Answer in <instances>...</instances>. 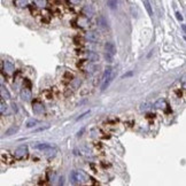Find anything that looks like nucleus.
Segmentation results:
<instances>
[{
	"label": "nucleus",
	"instance_id": "f257e3e1",
	"mask_svg": "<svg viewBox=\"0 0 186 186\" xmlns=\"http://www.w3.org/2000/svg\"><path fill=\"white\" fill-rule=\"evenodd\" d=\"M69 178H70L71 184H74V185L83 184V183H86V182H87V176H86V173H84L83 170H78V171H77V170H74V171H71Z\"/></svg>",
	"mask_w": 186,
	"mask_h": 186
},
{
	"label": "nucleus",
	"instance_id": "f03ea898",
	"mask_svg": "<svg viewBox=\"0 0 186 186\" xmlns=\"http://www.w3.org/2000/svg\"><path fill=\"white\" fill-rule=\"evenodd\" d=\"M35 148L41 151V152L45 153L47 156H53L54 154L56 153L55 147H54L53 145H51V144H37V145H35Z\"/></svg>",
	"mask_w": 186,
	"mask_h": 186
},
{
	"label": "nucleus",
	"instance_id": "7ed1b4c3",
	"mask_svg": "<svg viewBox=\"0 0 186 186\" xmlns=\"http://www.w3.org/2000/svg\"><path fill=\"white\" fill-rule=\"evenodd\" d=\"M28 153H29V151H28L27 145H21L14 151V156L16 159H24L28 156Z\"/></svg>",
	"mask_w": 186,
	"mask_h": 186
},
{
	"label": "nucleus",
	"instance_id": "20e7f679",
	"mask_svg": "<svg viewBox=\"0 0 186 186\" xmlns=\"http://www.w3.org/2000/svg\"><path fill=\"white\" fill-rule=\"evenodd\" d=\"M2 68H4V70L6 71V74H13L14 70H15V67H14V65L11 62V61H4L2 62Z\"/></svg>",
	"mask_w": 186,
	"mask_h": 186
},
{
	"label": "nucleus",
	"instance_id": "39448f33",
	"mask_svg": "<svg viewBox=\"0 0 186 186\" xmlns=\"http://www.w3.org/2000/svg\"><path fill=\"white\" fill-rule=\"evenodd\" d=\"M21 98H22V100H24V101H30L31 100V98H32V94H31V91L30 90H28V89H22V91H21Z\"/></svg>",
	"mask_w": 186,
	"mask_h": 186
},
{
	"label": "nucleus",
	"instance_id": "423d86ee",
	"mask_svg": "<svg viewBox=\"0 0 186 186\" xmlns=\"http://www.w3.org/2000/svg\"><path fill=\"white\" fill-rule=\"evenodd\" d=\"M83 14H84L87 18H91L93 15H94V9H93V7L92 6H90V5L84 6V8H83Z\"/></svg>",
	"mask_w": 186,
	"mask_h": 186
},
{
	"label": "nucleus",
	"instance_id": "0eeeda50",
	"mask_svg": "<svg viewBox=\"0 0 186 186\" xmlns=\"http://www.w3.org/2000/svg\"><path fill=\"white\" fill-rule=\"evenodd\" d=\"M85 56H86V59H89V61H91V62H98L99 61V55L95 53V52H92V51H89V52H86L85 53Z\"/></svg>",
	"mask_w": 186,
	"mask_h": 186
},
{
	"label": "nucleus",
	"instance_id": "6e6552de",
	"mask_svg": "<svg viewBox=\"0 0 186 186\" xmlns=\"http://www.w3.org/2000/svg\"><path fill=\"white\" fill-rule=\"evenodd\" d=\"M86 39L89 40V41H91V43H97V41L99 40V36H98L97 32L90 31V32L86 33Z\"/></svg>",
	"mask_w": 186,
	"mask_h": 186
},
{
	"label": "nucleus",
	"instance_id": "1a4fd4ad",
	"mask_svg": "<svg viewBox=\"0 0 186 186\" xmlns=\"http://www.w3.org/2000/svg\"><path fill=\"white\" fill-rule=\"evenodd\" d=\"M105 48H106L107 53H110V54H113V55L116 53V47H115L114 43H110V41L106 43V44H105Z\"/></svg>",
	"mask_w": 186,
	"mask_h": 186
},
{
	"label": "nucleus",
	"instance_id": "9d476101",
	"mask_svg": "<svg viewBox=\"0 0 186 186\" xmlns=\"http://www.w3.org/2000/svg\"><path fill=\"white\" fill-rule=\"evenodd\" d=\"M32 110H33L35 114H43V113L45 111V108H44V106H43L41 104L36 102V104H33V106H32Z\"/></svg>",
	"mask_w": 186,
	"mask_h": 186
},
{
	"label": "nucleus",
	"instance_id": "9b49d317",
	"mask_svg": "<svg viewBox=\"0 0 186 186\" xmlns=\"http://www.w3.org/2000/svg\"><path fill=\"white\" fill-rule=\"evenodd\" d=\"M39 124V121L36 120V119H30V120L27 121V123H26V126H27L28 129H31V128H35V126H37Z\"/></svg>",
	"mask_w": 186,
	"mask_h": 186
},
{
	"label": "nucleus",
	"instance_id": "f8f14e48",
	"mask_svg": "<svg viewBox=\"0 0 186 186\" xmlns=\"http://www.w3.org/2000/svg\"><path fill=\"white\" fill-rule=\"evenodd\" d=\"M0 91H1V97H2V99H11V93H9V91H8L4 85L0 86Z\"/></svg>",
	"mask_w": 186,
	"mask_h": 186
},
{
	"label": "nucleus",
	"instance_id": "ddd939ff",
	"mask_svg": "<svg viewBox=\"0 0 186 186\" xmlns=\"http://www.w3.org/2000/svg\"><path fill=\"white\" fill-rule=\"evenodd\" d=\"M17 130H18V128L17 126H11L9 129H7L5 133H4V137H9V136H12V134H15V133L17 132Z\"/></svg>",
	"mask_w": 186,
	"mask_h": 186
},
{
	"label": "nucleus",
	"instance_id": "4468645a",
	"mask_svg": "<svg viewBox=\"0 0 186 186\" xmlns=\"http://www.w3.org/2000/svg\"><path fill=\"white\" fill-rule=\"evenodd\" d=\"M141 1H143L144 6H145V8H146L148 15H149V16H153V9H152V6H151L149 0H141Z\"/></svg>",
	"mask_w": 186,
	"mask_h": 186
},
{
	"label": "nucleus",
	"instance_id": "2eb2a0df",
	"mask_svg": "<svg viewBox=\"0 0 186 186\" xmlns=\"http://www.w3.org/2000/svg\"><path fill=\"white\" fill-rule=\"evenodd\" d=\"M98 24H99V27L102 28V29H107V28H108L107 20L104 16H99V18H98Z\"/></svg>",
	"mask_w": 186,
	"mask_h": 186
},
{
	"label": "nucleus",
	"instance_id": "dca6fc26",
	"mask_svg": "<svg viewBox=\"0 0 186 186\" xmlns=\"http://www.w3.org/2000/svg\"><path fill=\"white\" fill-rule=\"evenodd\" d=\"M107 6L110 9H116L117 8V0H107Z\"/></svg>",
	"mask_w": 186,
	"mask_h": 186
},
{
	"label": "nucleus",
	"instance_id": "f3484780",
	"mask_svg": "<svg viewBox=\"0 0 186 186\" xmlns=\"http://www.w3.org/2000/svg\"><path fill=\"white\" fill-rule=\"evenodd\" d=\"M155 107H156V108H159V109H164V108L167 107V102H165V100H164V99H160L159 101L155 104Z\"/></svg>",
	"mask_w": 186,
	"mask_h": 186
},
{
	"label": "nucleus",
	"instance_id": "a211bd4d",
	"mask_svg": "<svg viewBox=\"0 0 186 186\" xmlns=\"http://www.w3.org/2000/svg\"><path fill=\"white\" fill-rule=\"evenodd\" d=\"M15 4L18 7H26L28 5V0H15Z\"/></svg>",
	"mask_w": 186,
	"mask_h": 186
},
{
	"label": "nucleus",
	"instance_id": "6ab92c4d",
	"mask_svg": "<svg viewBox=\"0 0 186 186\" xmlns=\"http://www.w3.org/2000/svg\"><path fill=\"white\" fill-rule=\"evenodd\" d=\"M7 105L5 104V101H4V99L1 100V108H0V111H1V114L4 115V114H6V111H7Z\"/></svg>",
	"mask_w": 186,
	"mask_h": 186
},
{
	"label": "nucleus",
	"instance_id": "aec40b11",
	"mask_svg": "<svg viewBox=\"0 0 186 186\" xmlns=\"http://www.w3.org/2000/svg\"><path fill=\"white\" fill-rule=\"evenodd\" d=\"M33 2H35L38 7H45V6H46V0H33Z\"/></svg>",
	"mask_w": 186,
	"mask_h": 186
},
{
	"label": "nucleus",
	"instance_id": "412c9836",
	"mask_svg": "<svg viewBox=\"0 0 186 186\" xmlns=\"http://www.w3.org/2000/svg\"><path fill=\"white\" fill-rule=\"evenodd\" d=\"M139 109H140L141 111H146V110L149 109V104H147V102H143V104L140 105V107H139Z\"/></svg>",
	"mask_w": 186,
	"mask_h": 186
},
{
	"label": "nucleus",
	"instance_id": "4be33fe9",
	"mask_svg": "<svg viewBox=\"0 0 186 186\" xmlns=\"http://www.w3.org/2000/svg\"><path fill=\"white\" fill-rule=\"evenodd\" d=\"M89 114H90V109H89V110H86L85 113H83V114H80V116H78V117L76 119V121H80V120H82V119H84V117H85L86 115H89Z\"/></svg>",
	"mask_w": 186,
	"mask_h": 186
},
{
	"label": "nucleus",
	"instance_id": "5701e85b",
	"mask_svg": "<svg viewBox=\"0 0 186 186\" xmlns=\"http://www.w3.org/2000/svg\"><path fill=\"white\" fill-rule=\"evenodd\" d=\"M50 128V125H46V126H43V128H39V129H37V130H35L33 132H39V131H44V130H47Z\"/></svg>",
	"mask_w": 186,
	"mask_h": 186
},
{
	"label": "nucleus",
	"instance_id": "b1692460",
	"mask_svg": "<svg viewBox=\"0 0 186 186\" xmlns=\"http://www.w3.org/2000/svg\"><path fill=\"white\" fill-rule=\"evenodd\" d=\"M176 17H177L178 21H183V20H184L183 16H182V14L179 13V12H176Z\"/></svg>",
	"mask_w": 186,
	"mask_h": 186
},
{
	"label": "nucleus",
	"instance_id": "393cba45",
	"mask_svg": "<svg viewBox=\"0 0 186 186\" xmlns=\"http://www.w3.org/2000/svg\"><path fill=\"white\" fill-rule=\"evenodd\" d=\"M182 85H183L184 89H186V75H184L183 78H182Z\"/></svg>",
	"mask_w": 186,
	"mask_h": 186
},
{
	"label": "nucleus",
	"instance_id": "a878e982",
	"mask_svg": "<svg viewBox=\"0 0 186 186\" xmlns=\"http://www.w3.org/2000/svg\"><path fill=\"white\" fill-rule=\"evenodd\" d=\"M69 1H70L71 4H74V5H76V4H78V2H80V0H69Z\"/></svg>",
	"mask_w": 186,
	"mask_h": 186
},
{
	"label": "nucleus",
	"instance_id": "bb28decb",
	"mask_svg": "<svg viewBox=\"0 0 186 186\" xmlns=\"http://www.w3.org/2000/svg\"><path fill=\"white\" fill-rule=\"evenodd\" d=\"M132 75V72H129V74H126V75H123L122 76V78H125V77H129V76H131Z\"/></svg>",
	"mask_w": 186,
	"mask_h": 186
},
{
	"label": "nucleus",
	"instance_id": "cd10ccee",
	"mask_svg": "<svg viewBox=\"0 0 186 186\" xmlns=\"http://www.w3.org/2000/svg\"><path fill=\"white\" fill-rule=\"evenodd\" d=\"M63 183H65V182H63V177H61V178H60V182H59V185H63Z\"/></svg>",
	"mask_w": 186,
	"mask_h": 186
},
{
	"label": "nucleus",
	"instance_id": "c85d7f7f",
	"mask_svg": "<svg viewBox=\"0 0 186 186\" xmlns=\"http://www.w3.org/2000/svg\"><path fill=\"white\" fill-rule=\"evenodd\" d=\"M83 131H84V129H82L80 131H78V133H77V137H80V136H82V133H83Z\"/></svg>",
	"mask_w": 186,
	"mask_h": 186
},
{
	"label": "nucleus",
	"instance_id": "c756f323",
	"mask_svg": "<svg viewBox=\"0 0 186 186\" xmlns=\"http://www.w3.org/2000/svg\"><path fill=\"white\" fill-rule=\"evenodd\" d=\"M12 106H13V109H14V110L16 111V110H17V106H16V104H13Z\"/></svg>",
	"mask_w": 186,
	"mask_h": 186
},
{
	"label": "nucleus",
	"instance_id": "7c9ffc66",
	"mask_svg": "<svg viewBox=\"0 0 186 186\" xmlns=\"http://www.w3.org/2000/svg\"><path fill=\"white\" fill-rule=\"evenodd\" d=\"M182 28H183V29H184V30L186 31V26H184V24H183V26H182Z\"/></svg>",
	"mask_w": 186,
	"mask_h": 186
},
{
	"label": "nucleus",
	"instance_id": "2f4dec72",
	"mask_svg": "<svg viewBox=\"0 0 186 186\" xmlns=\"http://www.w3.org/2000/svg\"><path fill=\"white\" fill-rule=\"evenodd\" d=\"M184 39H185V40H186V37H184Z\"/></svg>",
	"mask_w": 186,
	"mask_h": 186
}]
</instances>
